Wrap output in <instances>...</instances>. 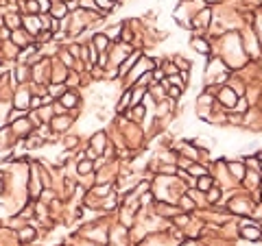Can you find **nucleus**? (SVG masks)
<instances>
[{
    "instance_id": "f257e3e1",
    "label": "nucleus",
    "mask_w": 262,
    "mask_h": 246,
    "mask_svg": "<svg viewBox=\"0 0 262 246\" xmlns=\"http://www.w3.org/2000/svg\"><path fill=\"white\" fill-rule=\"evenodd\" d=\"M194 48H197V50H203V52H208V46H205L203 42H194Z\"/></svg>"
},
{
    "instance_id": "f03ea898",
    "label": "nucleus",
    "mask_w": 262,
    "mask_h": 246,
    "mask_svg": "<svg viewBox=\"0 0 262 246\" xmlns=\"http://www.w3.org/2000/svg\"><path fill=\"white\" fill-rule=\"evenodd\" d=\"M40 2H42V7H44V9H48V0H40Z\"/></svg>"
}]
</instances>
